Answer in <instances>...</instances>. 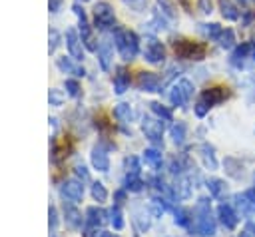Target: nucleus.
<instances>
[{"instance_id": "obj_1", "label": "nucleus", "mask_w": 255, "mask_h": 237, "mask_svg": "<svg viewBox=\"0 0 255 237\" xmlns=\"http://www.w3.org/2000/svg\"><path fill=\"white\" fill-rule=\"evenodd\" d=\"M195 231L201 237L215 235V219L211 213V203L207 197H199L195 205Z\"/></svg>"}, {"instance_id": "obj_2", "label": "nucleus", "mask_w": 255, "mask_h": 237, "mask_svg": "<svg viewBox=\"0 0 255 237\" xmlns=\"http://www.w3.org/2000/svg\"><path fill=\"white\" fill-rule=\"evenodd\" d=\"M114 42H116V48H118V52L124 60H131L139 50L137 36L128 28H118L116 34H114Z\"/></svg>"}, {"instance_id": "obj_3", "label": "nucleus", "mask_w": 255, "mask_h": 237, "mask_svg": "<svg viewBox=\"0 0 255 237\" xmlns=\"http://www.w3.org/2000/svg\"><path fill=\"white\" fill-rule=\"evenodd\" d=\"M173 52L181 60H203L205 58V46L199 42L191 40H175L173 42Z\"/></svg>"}, {"instance_id": "obj_4", "label": "nucleus", "mask_w": 255, "mask_h": 237, "mask_svg": "<svg viewBox=\"0 0 255 237\" xmlns=\"http://www.w3.org/2000/svg\"><path fill=\"white\" fill-rule=\"evenodd\" d=\"M251 64V66H255V42L253 40H249V42H243L241 46H237L235 50H233V54H231V64L235 66V68H245V64Z\"/></svg>"}, {"instance_id": "obj_5", "label": "nucleus", "mask_w": 255, "mask_h": 237, "mask_svg": "<svg viewBox=\"0 0 255 237\" xmlns=\"http://www.w3.org/2000/svg\"><path fill=\"white\" fill-rule=\"evenodd\" d=\"M191 96H193V84L189 82V80H179L173 88H171V92H169V100H171V104L173 106H185L189 100H191Z\"/></svg>"}, {"instance_id": "obj_6", "label": "nucleus", "mask_w": 255, "mask_h": 237, "mask_svg": "<svg viewBox=\"0 0 255 237\" xmlns=\"http://www.w3.org/2000/svg\"><path fill=\"white\" fill-rule=\"evenodd\" d=\"M94 22H96V28H100V30L110 28V26L116 22L114 8H112L108 2H98V4L94 6Z\"/></svg>"}, {"instance_id": "obj_7", "label": "nucleus", "mask_w": 255, "mask_h": 237, "mask_svg": "<svg viewBox=\"0 0 255 237\" xmlns=\"http://www.w3.org/2000/svg\"><path fill=\"white\" fill-rule=\"evenodd\" d=\"M143 58L149 62V64H163L165 60V48L159 40L155 38H145V48H143Z\"/></svg>"}, {"instance_id": "obj_8", "label": "nucleus", "mask_w": 255, "mask_h": 237, "mask_svg": "<svg viewBox=\"0 0 255 237\" xmlns=\"http://www.w3.org/2000/svg\"><path fill=\"white\" fill-rule=\"evenodd\" d=\"M60 193H62V197H64L66 201L76 203V201H80V199L84 197V185H82L78 179H68V181L62 183Z\"/></svg>"}, {"instance_id": "obj_9", "label": "nucleus", "mask_w": 255, "mask_h": 237, "mask_svg": "<svg viewBox=\"0 0 255 237\" xmlns=\"http://www.w3.org/2000/svg\"><path fill=\"white\" fill-rule=\"evenodd\" d=\"M141 131L145 133V137H147L149 141L159 143V141H161V135H163V121L145 118V119L141 121Z\"/></svg>"}, {"instance_id": "obj_10", "label": "nucleus", "mask_w": 255, "mask_h": 237, "mask_svg": "<svg viewBox=\"0 0 255 237\" xmlns=\"http://www.w3.org/2000/svg\"><path fill=\"white\" fill-rule=\"evenodd\" d=\"M217 217H219V223L225 229H235L237 223H239V213L231 205H227V203H221L217 207Z\"/></svg>"}, {"instance_id": "obj_11", "label": "nucleus", "mask_w": 255, "mask_h": 237, "mask_svg": "<svg viewBox=\"0 0 255 237\" xmlns=\"http://www.w3.org/2000/svg\"><path fill=\"white\" fill-rule=\"evenodd\" d=\"M90 161H92L94 169H98V171H108L110 169V157H108V151L104 149V143H98V145L92 147Z\"/></svg>"}, {"instance_id": "obj_12", "label": "nucleus", "mask_w": 255, "mask_h": 237, "mask_svg": "<svg viewBox=\"0 0 255 237\" xmlns=\"http://www.w3.org/2000/svg\"><path fill=\"white\" fill-rule=\"evenodd\" d=\"M137 86H139V90H143V92H159L161 80H159V76L153 74V72H139V76H137Z\"/></svg>"}, {"instance_id": "obj_13", "label": "nucleus", "mask_w": 255, "mask_h": 237, "mask_svg": "<svg viewBox=\"0 0 255 237\" xmlns=\"http://www.w3.org/2000/svg\"><path fill=\"white\" fill-rule=\"evenodd\" d=\"M74 12H76V16H78V20H80V32H82V38H84L88 50H98V46L94 44V40H92V36H90V24H88V18H86L84 8L74 6Z\"/></svg>"}, {"instance_id": "obj_14", "label": "nucleus", "mask_w": 255, "mask_h": 237, "mask_svg": "<svg viewBox=\"0 0 255 237\" xmlns=\"http://www.w3.org/2000/svg\"><path fill=\"white\" fill-rule=\"evenodd\" d=\"M66 46H68V52L74 60H82L84 58V50H82V42L76 34V30H68L66 32Z\"/></svg>"}, {"instance_id": "obj_15", "label": "nucleus", "mask_w": 255, "mask_h": 237, "mask_svg": "<svg viewBox=\"0 0 255 237\" xmlns=\"http://www.w3.org/2000/svg\"><path fill=\"white\" fill-rule=\"evenodd\" d=\"M86 221H88V225H90V227L98 229V227H102V225H104L106 221H110V219H108V213H106L104 209H100V207L92 205V207H88V209H86Z\"/></svg>"}, {"instance_id": "obj_16", "label": "nucleus", "mask_w": 255, "mask_h": 237, "mask_svg": "<svg viewBox=\"0 0 255 237\" xmlns=\"http://www.w3.org/2000/svg\"><path fill=\"white\" fill-rule=\"evenodd\" d=\"M201 98L213 108V106H217V104H221V102H225V98H227V92H225V88H221V86H213V88H209V90H205L203 94H201Z\"/></svg>"}, {"instance_id": "obj_17", "label": "nucleus", "mask_w": 255, "mask_h": 237, "mask_svg": "<svg viewBox=\"0 0 255 237\" xmlns=\"http://www.w3.org/2000/svg\"><path fill=\"white\" fill-rule=\"evenodd\" d=\"M129 88V72L126 68H118L114 74V92L116 94H124Z\"/></svg>"}, {"instance_id": "obj_18", "label": "nucleus", "mask_w": 255, "mask_h": 237, "mask_svg": "<svg viewBox=\"0 0 255 237\" xmlns=\"http://www.w3.org/2000/svg\"><path fill=\"white\" fill-rule=\"evenodd\" d=\"M64 217H66L68 227H72V229L82 227V213H80L74 205H66V203H64Z\"/></svg>"}, {"instance_id": "obj_19", "label": "nucleus", "mask_w": 255, "mask_h": 237, "mask_svg": "<svg viewBox=\"0 0 255 237\" xmlns=\"http://www.w3.org/2000/svg\"><path fill=\"white\" fill-rule=\"evenodd\" d=\"M199 151H201V159H203L205 167H209V169H217V157H215V149H213V145H209V143H201V145H199Z\"/></svg>"}, {"instance_id": "obj_20", "label": "nucleus", "mask_w": 255, "mask_h": 237, "mask_svg": "<svg viewBox=\"0 0 255 237\" xmlns=\"http://www.w3.org/2000/svg\"><path fill=\"white\" fill-rule=\"evenodd\" d=\"M98 58H100V66L102 70H110V62H112V44L108 40H104L98 46Z\"/></svg>"}, {"instance_id": "obj_21", "label": "nucleus", "mask_w": 255, "mask_h": 237, "mask_svg": "<svg viewBox=\"0 0 255 237\" xmlns=\"http://www.w3.org/2000/svg\"><path fill=\"white\" fill-rule=\"evenodd\" d=\"M219 10H221V16L225 20H237L239 18V10L231 0H219Z\"/></svg>"}, {"instance_id": "obj_22", "label": "nucleus", "mask_w": 255, "mask_h": 237, "mask_svg": "<svg viewBox=\"0 0 255 237\" xmlns=\"http://www.w3.org/2000/svg\"><path fill=\"white\" fill-rule=\"evenodd\" d=\"M114 116H116L120 121L128 123V121H131V118H133V110H131V106H129V104L122 102V104H118V106L114 108Z\"/></svg>"}, {"instance_id": "obj_23", "label": "nucleus", "mask_w": 255, "mask_h": 237, "mask_svg": "<svg viewBox=\"0 0 255 237\" xmlns=\"http://www.w3.org/2000/svg\"><path fill=\"white\" fill-rule=\"evenodd\" d=\"M207 189H209V193L213 195V197H221L225 191H227V183L223 181V179H219V177H211V179H207Z\"/></svg>"}, {"instance_id": "obj_24", "label": "nucleus", "mask_w": 255, "mask_h": 237, "mask_svg": "<svg viewBox=\"0 0 255 237\" xmlns=\"http://www.w3.org/2000/svg\"><path fill=\"white\" fill-rule=\"evenodd\" d=\"M191 191H193L191 181L187 177H179L177 183H175V195L181 197V199H187V197H191Z\"/></svg>"}, {"instance_id": "obj_25", "label": "nucleus", "mask_w": 255, "mask_h": 237, "mask_svg": "<svg viewBox=\"0 0 255 237\" xmlns=\"http://www.w3.org/2000/svg\"><path fill=\"white\" fill-rule=\"evenodd\" d=\"M221 48H225V50H229V48H233L235 46V34H233V30L231 28H225V30H221V34L217 36V40H215Z\"/></svg>"}, {"instance_id": "obj_26", "label": "nucleus", "mask_w": 255, "mask_h": 237, "mask_svg": "<svg viewBox=\"0 0 255 237\" xmlns=\"http://www.w3.org/2000/svg\"><path fill=\"white\" fill-rule=\"evenodd\" d=\"M143 159H145V163L151 169H159L161 167V153L157 149H153V147H149V149L143 151Z\"/></svg>"}, {"instance_id": "obj_27", "label": "nucleus", "mask_w": 255, "mask_h": 237, "mask_svg": "<svg viewBox=\"0 0 255 237\" xmlns=\"http://www.w3.org/2000/svg\"><path fill=\"white\" fill-rule=\"evenodd\" d=\"M173 215H175V217H173V221H175L177 225L187 227V229L191 227V219H193V217H191V211H189V209H185V207H177Z\"/></svg>"}, {"instance_id": "obj_28", "label": "nucleus", "mask_w": 255, "mask_h": 237, "mask_svg": "<svg viewBox=\"0 0 255 237\" xmlns=\"http://www.w3.org/2000/svg\"><path fill=\"white\" fill-rule=\"evenodd\" d=\"M225 169L231 177H241V173H243V165L235 157H225Z\"/></svg>"}, {"instance_id": "obj_29", "label": "nucleus", "mask_w": 255, "mask_h": 237, "mask_svg": "<svg viewBox=\"0 0 255 237\" xmlns=\"http://www.w3.org/2000/svg\"><path fill=\"white\" fill-rule=\"evenodd\" d=\"M108 219H110V223L114 225V229H122L124 227V213H122V209L118 207V205H114L110 211H108Z\"/></svg>"}, {"instance_id": "obj_30", "label": "nucleus", "mask_w": 255, "mask_h": 237, "mask_svg": "<svg viewBox=\"0 0 255 237\" xmlns=\"http://www.w3.org/2000/svg\"><path fill=\"white\" fill-rule=\"evenodd\" d=\"M90 191H92V197H94L98 203H102V201L108 199V189H106V185H104L102 181H94L92 187H90Z\"/></svg>"}, {"instance_id": "obj_31", "label": "nucleus", "mask_w": 255, "mask_h": 237, "mask_svg": "<svg viewBox=\"0 0 255 237\" xmlns=\"http://www.w3.org/2000/svg\"><path fill=\"white\" fill-rule=\"evenodd\" d=\"M58 68H60L62 72H72V74H76V76H84V74H86V72H84V68L74 66L66 56H64V58H58Z\"/></svg>"}, {"instance_id": "obj_32", "label": "nucleus", "mask_w": 255, "mask_h": 237, "mask_svg": "<svg viewBox=\"0 0 255 237\" xmlns=\"http://www.w3.org/2000/svg\"><path fill=\"white\" fill-rule=\"evenodd\" d=\"M171 137H173L175 145H183V141H185V123H181V121L173 123L171 125Z\"/></svg>"}, {"instance_id": "obj_33", "label": "nucleus", "mask_w": 255, "mask_h": 237, "mask_svg": "<svg viewBox=\"0 0 255 237\" xmlns=\"http://www.w3.org/2000/svg\"><path fill=\"white\" fill-rule=\"evenodd\" d=\"M199 30H201V34H203L205 38L217 40V36L221 34V30H223V28H221L219 24H215V22H213V24H201V28H199Z\"/></svg>"}, {"instance_id": "obj_34", "label": "nucleus", "mask_w": 255, "mask_h": 237, "mask_svg": "<svg viewBox=\"0 0 255 237\" xmlns=\"http://www.w3.org/2000/svg\"><path fill=\"white\" fill-rule=\"evenodd\" d=\"M149 108H151V112L157 116V118H161V119H165V121H171V110H167L165 106H161L159 102H151L149 104Z\"/></svg>"}, {"instance_id": "obj_35", "label": "nucleus", "mask_w": 255, "mask_h": 237, "mask_svg": "<svg viewBox=\"0 0 255 237\" xmlns=\"http://www.w3.org/2000/svg\"><path fill=\"white\" fill-rule=\"evenodd\" d=\"M124 185H126L128 191H133V193H137V191H141V189L145 187V183H143L137 175H128L126 181H124Z\"/></svg>"}, {"instance_id": "obj_36", "label": "nucleus", "mask_w": 255, "mask_h": 237, "mask_svg": "<svg viewBox=\"0 0 255 237\" xmlns=\"http://www.w3.org/2000/svg\"><path fill=\"white\" fill-rule=\"evenodd\" d=\"M124 165H126V171H128V175H137V173H139V159H137L135 155H129V157H126Z\"/></svg>"}, {"instance_id": "obj_37", "label": "nucleus", "mask_w": 255, "mask_h": 237, "mask_svg": "<svg viewBox=\"0 0 255 237\" xmlns=\"http://www.w3.org/2000/svg\"><path fill=\"white\" fill-rule=\"evenodd\" d=\"M48 102H50V106H62V102H64V94H62L60 90L52 88L50 94H48Z\"/></svg>"}, {"instance_id": "obj_38", "label": "nucleus", "mask_w": 255, "mask_h": 237, "mask_svg": "<svg viewBox=\"0 0 255 237\" xmlns=\"http://www.w3.org/2000/svg\"><path fill=\"white\" fill-rule=\"evenodd\" d=\"M209 108H211V106H209L203 98H199V100L195 102V106H193V110H195V116H197V118H203V116L209 112Z\"/></svg>"}, {"instance_id": "obj_39", "label": "nucleus", "mask_w": 255, "mask_h": 237, "mask_svg": "<svg viewBox=\"0 0 255 237\" xmlns=\"http://www.w3.org/2000/svg\"><path fill=\"white\" fill-rule=\"evenodd\" d=\"M80 84L76 82V80H66V92H68V96H72V98H78L80 96Z\"/></svg>"}, {"instance_id": "obj_40", "label": "nucleus", "mask_w": 255, "mask_h": 237, "mask_svg": "<svg viewBox=\"0 0 255 237\" xmlns=\"http://www.w3.org/2000/svg\"><path fill=\"white\" fill-rule=\"evenodd\" d=\"M157 4H159V8L163 10V14H165V16L175 18V8H173V4H171L169 0H157Z\"/></svg>"}, {"instance_id": "obj_41", "label": "nucleus", "mask_w": 255, "mask_h": 237, "mask_svg": "<svg viewBox=\"0 0 255 237\" xmlns=\"http://www.w3.org/2000/svg\"><path fill=\"white\" fill-rule=\"evenodd\" d=\"M163 211H165V203H163V199H151V213H153L155 217H159Z\"/></svg>"}, {"instance_id": "obj_42", "label": "nucleus", "mask_w": 255, "mask_h": 237, "mask_svg": "<svg viewBox=\"0 0 255 237\" xmlns=\"http://www.w3.org/2000/svg\"><path fill=\"white\" fill-rule=\"evenodd\" d=\"M48 223H50V229H56V225H58V211L54 205H50V209H48Z\"/></svg>"}, {"instance_id": "obj_43", "label": "nucleus", "mask_w": 255, "mask_h": 237, "mask_svg": "<svg viewBox=\"0 0 255 237\" xmlns=\"http://www.w3.org/2000/svg\"><path fill=\"white\" fill-rule=\"evenodd\" d=\"M124 4H128L131 10H135V12H139V10H143L145 8V0H124Z\"/></svg>"}, {"instance_id": "obj_44", "label": "nucleus", "mask_w": 255, "mask_h": 237, "mask_svg": "<svg viewBox=\"0 0 255 237\" xmlns=\"http://www.w3.org/2000/svg\"><path fill=\"white\" fill-rule=\"evenodd\" d=\"M197 8H199L203 14H211L213 4H211V0H197Z\"/></svg>"}, {"instance_id": "obj_45", "label": "nucleus", "mask_w": 255, "mask_h": 237, "mask_svg": "<svg viewBox=\"0 0 255 237\" xmlns=\"http://www.w3.org/2000/svg\"><path fill=\"white\" fill-rule=\"evenodd\" d=\"M58 40H60V38H58V32H56V30H52V32H50V48H48L50 52H54V50H56V46L60 44Z\"/></svg>"}, {"instance_id": "obj_46", "label": "nucleus", "mask_w": 255, "mask_h": 237, "mask_svg": "<svg viewBox=\"0 0 255 237\" xmlns=\"http://www.w3.org/2000/svg\"><path fill=\"white\" fill-rule=\"evenodd\" d=\"M243 195L247 197V201H249V203H251V207L255 209V187H253V189H247Z\"/></svg>"}, {"instance_id": "obj_47", "label": "nucleus", "mask_w": 255, "mask_h": 237, "mask_svg": "<svg viewBox=\"0 0 255 237\" xmlns=\"http://www.w3.org/2000/svg\"><path fill=\"white\" fill-rule=\"evenodd\" d=\"M76 175L82 177V179H88V169L84 165H76Z\"/></svg>"}, {"instance_id": "obj_48", "label": "nucleus", "mask_w": 255, "mask_h": 237, "mask_svg": "<svg viewBox=\"0 0 255 237\" xmlns=\"http://www.w3.org/2000/svg\"><path fill=\"white\" fill-rule=\"evenodd\" d=\"M60 6H62V0H48V8H50V12H58Z\"/></svg>"}, {"instance_id": "obj_49", "label": "nucleus", "mask_w": 255, "mask_h": 237, "mask_svg": "<svg viewBox=\"0 0 255 237\" xmlns=\"http://www.w3.org/2000/svg\"><path fill=\"white\" fill-rule=\"evenodd\" d=\"M96 125H100V129H102V131H108V129H110V123H108L104 118H100V119L96 121Z\"/></svg>"}, {"instance_id": "obj_50", "label": "nucleus", "mask_w": 255, "mask_h": 237, "mask_svg": "<svg viewBox=\"0 0 255 237\" xmlns=\"http://www.w3.org/2000/svg\"><path fill=\"white\" fill-rule=\"evenodd\" d=\"M114 197L118 199V203H122V201H126V191H124V189H118V191L114 193Z\"/></svg>"}, {"instance_id": "obj_51", "label": "nucleus", "mask_w": 255, "mask_h": 237, "mask_svg": "<svg viewBox=\"0 0 255 237\" xmlns=\"http://www.w3.org/2000/svg\"><path fill=\"white\" fill-rule=\"evenodd\" d=\"M98 237H118V235H114V233H106V231H102Z\"/></svg>"}, {"instance_id": "obj_52", "label": "nucleus", "mask_w": 255, "mask_h": 237, "mask_svg": "<svg viewBox=\"0 0 255 237\" xmlns=\"http://www.w3.org/2000/svg\"><path fill=\"white\" fill-rule=\"evenodd\" d=\"M239 2H241V4H245V2H247V0H239Z\"/></svg>"}]
</instances>
